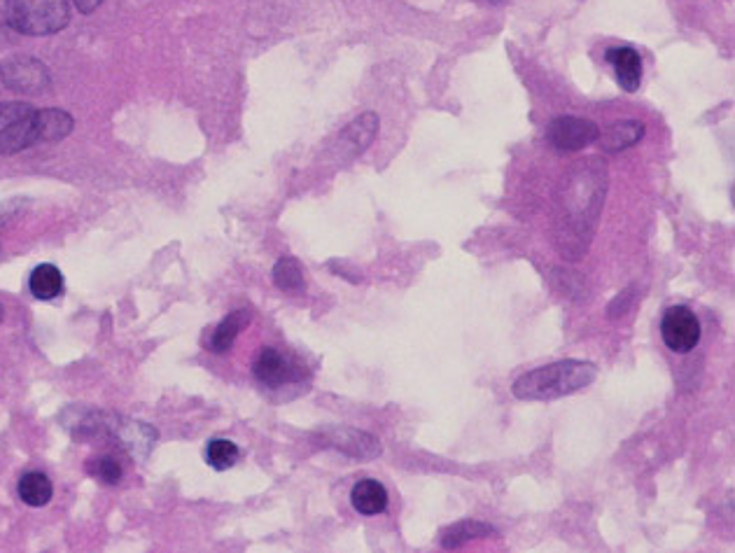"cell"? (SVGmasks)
Here are the masks:
<instances>
[{
	"label": "cell",
	"mask_w": 735,
	"mask_h": 553,
	"mask_svg": "<svg viewBox=\"0 0 735 553\" xmlns=\"http://www.w3.org/2000/svg\"><path fill=\"white\" fill-rule=\"evenodd\" d=\"M378 129V117L374 112H364L360 119H355L353 124L343 131V143L350 145V152H360L371 143L374 133Z\"/></svg>",
	"instance_id": "obj_19"
},
{
	"label": "cell",
	"mask_w": 735,
	"mask_h": 553,
	"mask_svg": "<svg viewBox=\"0 0 735 553\" xmlns=\"http://www.w3.org/2000/svg\"><path fill=\"white\" fill-rule=\"evenodd\" d=\"M661 336L672 353H691L700 341V322L689 306H672L661 320Z\"/></svg>",
	"instance_id": "obj_5"
},
{
	"label": "cell",
	"mask_w": 735,
	"mask_h": 553,
	"mask_svg": "<svg viewBox=\"0 0 735 553\" xmlns=\"http://www.w3.org/2000/svg\"><path fill=\"white\" fill-rule=\"evenodd\" d=\"M38 145V110L28 103H0V154Z\"/></svg>",
	"instance_id": "obj_3"
},
{
	"label": "cell",
	"mask_w": 735,
	"mask_h": 553,
	"mask_svg": "<svg viewBox=\"0 0 735 553\" xmlns=\"http://www.w3.org/2000/svg\"><path fill=\"white\" fill-rule=\"evenodd\" d=\"M73 131V117L68 112L49 108L38 110V143H56Z\"/></svg>",
	"instance_id": "obj_14"
},
{
	"label": "cell",
	"mask_w": 735,
	"mask_h": 553,
	"mask_svg": "<svg viewBox=\"0 0 735 553\" xmlns=\"http://www.w3.org/2000/svg\"><path fill=\"white\" fill-rule=\"evenodd\" d=\"M3 315H5V311H3V304H0V322H3Z\"/></svg>",
	"instance_id": "obj_23"
},
{
	"label": "cell",
	"mask_w": 735,
	"mask_h": 553,
	"mask_svg": "<svg viewBox=\"0 0 735 553\" xmlns=\"http://www.w3.org/2000/svg\"><path fill=\"white\" fill-rule=\"evenodd\" d=\"M493 528H490L488 523H481V521H460V523H453L451 528H448L444 532V537H441V546L444 549H458V546L467 544V542H474V539H483L488 535H493Z\"/></svg>",
	"instance_id": "obj_17"
},
{
	"label": "cell",
	"mask_w": 735,
	"mask_h": 553,
	"mask_svg": "<svg viewBox=\"0 0 735 553\" xmlns=\"http://www.w3.org/2000/svg\"><path fill=\"white\" fill-rule=\"evenodd\" d=\"M600 138L598 124L584 117H556L546 126V140L558 152H579Z\"/></svg>",
	"instance_id": "obj_4"
},
{
	"label": "cell",
	"mask_w": 735,
	"mask_h": 553,
	"mask_svg": "<svg viewBox=\"0 0 735 553\" xmlns=\"http://www.w3.org/2000/svg\"><path fill=\"white\" fill-rule=\"evenodd\" d=\"M607 61L614 66L616 82H619V87L623 91H630V94H633V91L640 89L642 59L633 47H612L607 52Z\"/></svg>",
	"instance_id": "obj_9"
},
{
	"label": "cell",
	"mask_w": 735,
	"mask_h": 553,
	"mask_svg": "<svg viewBox=\"0 0 735 553\" xmlns=\"http://www.w3.org/2000/svg\"><path fill=\"white\" fill-rule=\"evenodd\" d=\"M598 378V367L584 360H560L532 369L514 383L518 399H556L584 390Z\"/></svg>",
	"instance_id": "obj_1"
},
{
	"label": "cell",
	"mask_w": 735,
	"mask_h": 553,
	"mask_svg": "<svg viewBox=\"0 0 735 553\" xmlns=\"http://www.w3.org/2000/svg\"><path fill=\"white\" fill-rule=\"evenodd\" d=\"M350 502L357 514L362 516H376L383 514L388 507V490L374 479H362L355 483L353 493H350Z\"/></svg>",
	"instance_id": "obj_11"
},
{
	"label": "cell",
	"mask_w": 735,
	"mask_h": 553,
	"mask_svg": "<svg viewBox=\"0 0 735 553\" xmlns=\"http://www.w3.org/2000/svg\"><path fill=\"white\" fill-rule=\"evenodd\" d=\"M89 472L91 476H96L98 481L105 483V486H117L119 481H122V462H119L115 455L110 453H101V455H94V458L89 460Z\"/></svg>",
	"instance_id": "obj_21"
},
{
	"label": "cell",
	"mask_w": 735,
	"mask_h": 553,
	"mask_svg": "<svg viewBox=\"0 0 735 553\" xmlns=\"http://www.w3.org/2000/svg\"><path fill=\"white\" fill-rule=\"evenodd\" d=\"M31 294L40 301L56 299L63 292V276L54 264H38L28 278Z\"/></svg>",
	"instance_id": "obj_13"
},
{
	"label": "cell",
	"mask_w": 735,
	"mask_h": 553,
	"mask_svg": "<svg viewBox=\"0 0 735 553\" xmlns=\"http://www.w3.org/2000/svg\"><path fill=\"white\" fill-rule=\"evenodd\" d=\"M19 497L21 502L28 504V507H45V504L52 500V481L47 479L42 472H26L19 479Z\"/></svg>",
	"instance_id": "obj_16"
},
{
	"label": "cell",
	"mask_w": 735,
	"mask_h": 553,
	"mask_svg": "<svg viewBox=\"0 0 735 553\" xmlns=\"http://www.w3.org/2000/svg\"><path fill=\"white\" fill-rule=\"evenodd\" d=\"M110 439L115 441L119 448H124L131 458H145L150 453L154 441H157V430L145 423H136V420H115L112 425Z\"/></svg>",
	"instance_id": "obj_8"
},
{
	"label": "cell",
	"mask_w": 735,
	"mask_h": 553,
	"mask_svg": "<svg viewBox=\"0 0 735 553\" xmlns=\"http://www.w3.org/2000/svg\"><path fill=\"white\" fill-rule=\"evenodd\" d=\"M252 374L266 388H283L287 383L299 381L304 378L306 371L299 367L297 362H292L290 357L280 353L276 348H264L257 355L255 364H252Z\"/></svg>",
	"instance_id": "obj_6"
},
{
	"label": "cell",
	"mask_w": 735,
	"mask_h": 553,
	"mask_svg": "<svg viewBox=\"0 0 735 553\" xmlns=\"http://www.w3.org/2000/svg\"><path fill=\"white\" fill-rule=\"evenodd\" d=\"M644 136L642 122H619L612 124L605 133H600V147L605 152H621L626 147L635 145Z\"/></svg>",
	"instance_id": "obj_15"
},
{
	"label": "cell",
	"mask_w": 735,
	"mask_h": 553,
	"mask_svg": "<svg viewBox=\"0 0 735 553\" xmlns=\"http://www.w3.org/2000/svg\"><path fill=\"white\" fill-rule=\"evenodd\" d=\"M66 0H10L7 24L24 35H49L68 24Z\"/></svg>",
	"instance_id": "obj_2"
},
{
	"label": "cell",
	"mask_w": 735,
	"mask_h": 553,
	"mask_svg": "<svg viewBox=\"0 0 735 553\" xmlns=\"http://www.w3.org/2000/svg\"><path fill=\"white\" fill-rule=\"evenodd\" d=\"M241 458V451L234 441L229 439H213L206 446V462L217 472H224V469H231Z\"/></svg>",
	"instance_id": "obj_20"
},
{
	"label": "cell",
	"mask_w": 735,
	"mask_h": 553,
	"mask_svg": "<svg viewBox=\"0 0 735 553\" xmlns=\"http://www.w3.org/2000/svg\"><path fill=\"white\" fill-rule=\"evenodd\" d=\"M273 280H276V285L283 292L299 294V292L306 290L304 271H301V266L294 257L278 259L276 266H273Z\"/></svg>",
	"instance_id": "obj_18"
},
{
	"label": "cell",
	"mask_w": 735,
	"mask_h": 553,
	"mask_svg": "<svg viewBox=\"0 0 735 553\" xmlns=\"http://www.w3.org/2000/svg\"><path fill=\"white\" fill-rule=\"evenodd\" d=\"M73 3H75L77 10L84 12V14H89V12H94L96 7L103 3V0H73Z\"/></svg>",
	"instance_id": "obj_22"
},
{
	"label": "cell",
	"mask_w": 735,
	"mask_h": 553,
	"mask_svg": "<svg viewBox=\"0 0 735 553\" xmlns=\"http://www.w3.org/2000/svg\"><path fill=\"white\" fill-rule=\"evenodd\" d=\"M327 444L339 448L341 453H346L355 460H371V458H376L378 453H381V444H378V441L371 437V434L360 432V430H334V432H329Z\"/></svg>",
	"instance_id": "obj_10"
},
{
	"label": "cell",
	"mask_w": 735,
	"mask_h": 553,
	"mask_svg": "<svg viewBox=\"0 0 735 553\" xmlns=\"http://www.w3.org/2000/svg\"><path fill=\"white\" fill-rule=\"evenodd\" d=\"M490 3H500V0H490Z\"/></svg>",
	"instance_id": "obj_24"
},
{
	"label": "cell",
	"mask_w": 735,
	"mask_h": 553,
	"mask_svg": "<svg viewBox=\"0 0 735 553\" xmlns=\"http://www.w3.org/2000/svg\"><path fill=\"white\" fill-rule=\"evenodd\" d=\"M250 325V313L248 311H234L224 318L220 325L213 329V334L208 336L206 348L213 350V353H227V350L234 346L236 336L243 332L245 327Z\"/></svg>",
	"instance_id": "obj_12"
},
{
	"label": "cell",
	"mask_w": 735,
	"mask_h": 553,
	"mask_svg": "<svg viewBox=\"0 0 735 553\" xmlns=\"http://www.w3.org/2000/svg\"><path fill=\"white\" fill-rule=\"evenodd\" d=\"M0 75H3L5 84L14 91H42L49 84V73L40 61L31 59V56H14V59L5 61L0 66Z\"/></svg>",
	"instance_id": "obj_7"
}]
</instances>
